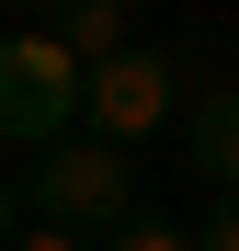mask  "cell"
I'll use <instances>...</instances> for the list:
<instances>
[{
  "label": "cell",
  "instance_id": "cell-1",
  "mask_svg": "<svg viewBox=\"0 0 239 251\" xmlns=\"http://www.w3.org/2000/svg\"><path fill=\"white\" fill-rule=\"evenodd\" d=\"M34 217L46 228H80V240H103V228H126L137 217V160L126 149H103V137H57V149H34Z\"/></svg>",
  "mask_w": 239,
  "mask_h": 251
},
{
  "label": "cell",
  "instance_id": "cell-2",
  "mask_svg": "<svg viewBox=\"0 0 239 251\" xmlns=\"http://www.w3.org/2000/svg\"><path fill=\"white\" fill-rule=\"evenodd\" d=\"M80 137V69L57 34H0V149Z\"/></svg>",
  "mask_w": 239,
  "mask_h": 251
},
{
  "label": "cell",
  "instance_id": "cell-3",
  "mask_svg": "<svg viewBox=\"0 0 239 251\" xmlns=\"http://www.w3.org/2000/svg\"><path fill=\"white\" fill-rule=\"evenodd\" d=\"M171 114H182V69L159 57V46H126L114 69L80 80V137H103V149H126V160H137V137H159Z\"/></svg>",
  "mask_w": 239,
  "mask_h": 251
},
{
  "label": "cell",
  "instance_id": "cell-4",
  "mask_svg": "<svg viewBox=\"0 0 239 251\" xmlns=\"http://www.w3.org/2000/svg\"><path fill=\"white\" fill-rule=\"evenodd\" d=\"M182 149H194V183L239 205V80H182Z\"/></svg>",
  "mask_w": 239,
  "mask_h": 251
},
{
  "label": "cell",
  "instance_id": "cell-5",
  "mask_svg": "<svg viewBox=\"0 0 239 251\" xmlns=\"http://www.w3.org/2000/svg\"><path fill=\"white\" fill-rule=\"evenodd\" d=\"M46 34H57V46H68V69H80V80H91V69H114V57L137 46V34H126V12H114V0H68V12H57Z\"/></svg>",
  "mask_w": 239,
  "mask_h": 251
},
{
  "label": "cell",
  "instance_id": "cell-6",
  "mask_svg": "<svg viewBox=\"0 0 239 251\" xmlns=\"http://www.w3.org/2000/svg\"><path fill=\"white\" fill-rule=\"evenodd\" d=\"M91 251H194V228H182V217H159V205H137V217H126V228H103Z\"/></svg>",
  "mask_w": 239,
  "mask_h": 251
},
{
  "label": "cell",
  "instance_id": "cell-7",
  "mask_svg": "<svg viewBox=\"0 0 239 251\" xmlns=\"http://www.w3.org/2000/svg\"><path fill=\"white\" fill-rule=\"evenodd\" d=\"M194 251H239V205L205 194V217H194Z\"/></svg>",
  "mask_w": 239,
  "mask_h": 251
},
{
  "label": "cell",
  "instance_id": "cell-8",
  "mask_svg": "<svg viewBox=\"0 0 239 251\" xmlns=\"http://www.w3.org/2000/svg\"><path fill=\"white\" fill-rule=\"evenodd\" d=\"M0 251H91V240H80V228H46V217H23V228L0 240Z\"/></svg>",
  "mask_w": 239,
  "mask_h": 251
},
{
  "label": "cell",
  "instance_id": "cell-9",
  "mask_svg": "<svg viewBox=\"0 0 239 251\" xmlns=\"http://www.w3.org/2000/svg\"><path fill=\"white\" fill-rule=\"evenodd\" d=\"M12 194H23V183H12V172H0V240H12Z\"/></svg>",
  "mask_w": 239,
  "mask_h": 251
}]
</instances>
